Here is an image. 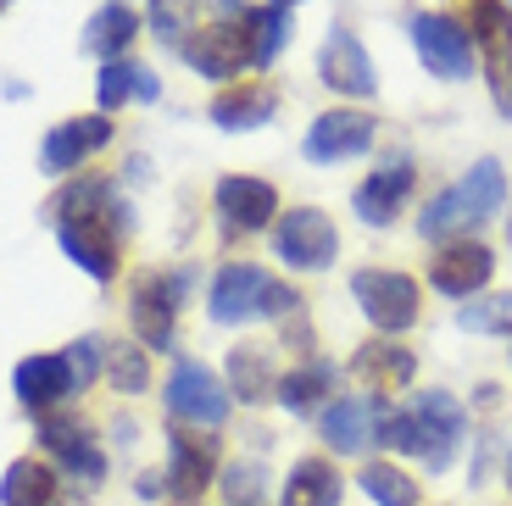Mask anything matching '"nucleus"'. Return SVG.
<instances>
[{
	"label": "nucleus",
	"instance_id": "c9c22d12",
	"mask_svg": "<svg viewBox=\"0 0 512 506\" xmlns=\"http://www.w3.org/2000/svg\"><path fill=\"white\" fill-rule=\"evenodd\" d=\"M62 356H67V367H73L78 390H84V384H95V379L106 373V340H95V334H84V340H73Z\"/></svg>",
	"mask_w": 512,
	"mask_h": 506
},
{
	"label": "nucleus",
	"instance_id": "20e7f679",
	"mask_svg": "<svg viewBox=\"0 0 512 506\" xmlns=\"http://www.w3.org/2000/svg\"><path fill=\"white\" fill-rule=\"evenodd\" d=\"M195 273L179 267V273H140L134 290H128V323L140 334L145 351H173V334H179V306L190 301Z\"/></svg>",
	"mask_w": 512,
	"mask_h": 506
},
{
	"label": "nucleus",
	"instance_id": "7c9ffc66",
	"mask_svg": "<svg viewBox=\"0 0 512 506\" xmlns=\"http://www.w3.org/2000/svg\"><path fill=\"white\" fill-rule=\"evenodd\" d=\"M357 490L368 495L373 506H418L423 501L418 479H412L407 468H396V462H368V468L357 473Z\"/></svg>",
	"mask_w": 512,
	"mask_h": 506
},
{
	"label": "nucleus",
	"instance_id": "412c9836",
	"mask_svg": "<svg viewBox=\"0 0 512 506\" xmlns=\"http://www.w3.org/2000/svg\"><path fill=\"white\" fill-rule=\"evenodd\" d=\"M279 112V89L273 84H223L206 106V117L229 134H251V128H268Z\"/></svg>",
	"mask_w": 512,
	"mask_h": 506
},
{
	"label": "nucleus",
	"instance_id": "9d476101",
	"mask_svg": "<svg viewBox=\"0 0 512 506\" xmlns=\"http://www.w3.org/2000/svg\"><path fill=\"white\" fill-rule=\"evenodd\" d=\"M490 279H496V251H490L485 240H451L435 251V262H429V284H435L446 301H479V295L490 290Z\"/></svg>",
	"mask_w": 512,
	"mask_h": 506
},
{
	"label": "nucleus",
	"instance_id": "6e6552de",
	"mask_svg": "<svg viewBox=\"0 0 512 506\" xmlns=\"http://www.w3.org/2000/svg\"><path fill=\"white\" fill-rule=\"evenodd\" d=\"M412 34V51H418V62L429 67L435 78H446V84H457V78H468L479 67V51L474 39H468V28L457 23V17L446 12H418L407 23Z\"/></svg>",
	"mask_w": 512,
	"mask_h": 506
},
{
	"label": "nucleus",
	"instance_id": "4c0bfd02",
	"mask_svg": "<svg viewBox=\"0 0 512 506\" xmlns=\"http://www.w3.org/2000/svg\"><path fill=\"white\" fill-rule=\"evenodd\" d=\"M212 6H218V23H245V17H251L245 0H212Z\"/></svg>",
	"mask_w": 512,
	"mask_h": 506
},
{
	"label": "nucleus",
	"instance_id": "2eb2a0df",
	"mask_svg": "<svg viewBox=\"0 0 512 506\" xmlns=\"http://www.w3.org/2000/svg\"><path fill=\"white\" fill-rule=\"evenodd\" d=\"M218 217L229 234H262V228L279 223V190H273L268 178H251V173H229L218 178Z\"/></svg>",
	"mask_w": 512,
	"mask_h": 506
},
{
	"label": "nucleus",
	"instance_id": "4468645a",
	"mask_svg": "<svg viewBox=\"0 0 512 506\" xmlns=\"http://www.w3.org/2000/svg\"><path fill=\"white\" fill-rule=\"evenodd\" d=\"M218 440H206L195 429H167V495H179L184 506L201 501L206 484H218Z\"/></svg>",
	"mask_w": 512,
	"mask_h": 506
},
{
	"label": "nucleus",
	"instance_id": "bb28decb",
	"mask_svg": "<svg viewBox=\"0 0 512 506\" xmlns=\"http://www.w3.org/2000/svg\"><path fill=\"white\" fill-rule=\"evenodd\" d=\"M134 39H140V12H134V6H123V0H106L101 12L84 23V51L101 56V67L106 62H123Z\"/></svg>",
	"mask_w": 512,
	"mask_h": 506
},
{
	"label": "nucleus",
	"instance_id": "aec40b11",
	"mask_svg": "<svg viewBox=\"0 0 512 506\" xmlns=\"http://www.w3.org/2000/svg\"><path fill=\"white\" fill-rule=\"evenodd\" d=\"M379 406L384 395H340V401L323 406V445L334 456H362L373 445V429H379Z\"/></svg>",
	"mask_w": 512,
	"mask_h": 506
},
{
	"label": "nucleus",
	"instance_id": "79ce46f5",
	"mask_svg": "<svg viewBox=\"0 0 512 506\" xmlns=\"http://www.w3.org/2000/svg\"><path fill=\"white\" fill-rule=\"evenodd\" d=\"M507 245H512V212H507Z\"/></svg>",
	"mask_w": 512,
	"mask_h": 506
},
{
	"label": "nucleus",
	"instance_id": "e433bc0d",
	"mask_svg": "<svg viewBox=\"0 0 512 506\" xmlns=\"http://www.w3.org/2000/svg\"><path fill=\"white\" fill-rule=\"evenodd\" d=\"M490 67V95H496V112L512 117V62H485Z\"/></svg>",
	"mask_w": 512,
	"mask_h": 506
},
{
	"label": "nucleus",
	"instance_id": "423d86ee",
	"mask_svg": "<svg viewBox=\"0 0 512 506\" xmlns=\"http://www.w3.org/2000/svg\"><path fill=\"white\" fill-rule=\"evenodd\" d=\"M273 256H279L290 273H323V267H334V256H340V228H334V217L318 212V206H290V212H279V223H273Z\"/></svg>",
	"mask_w": 512,
	"mask_h": 506
},
{
	"label": "nucleus",
	"instance_id": "f3484780",
	"mask_svg": "<svg viewBox=\"0 0 512 506\" xmlns=\"http://www.w3.org/2000/svg\"><path fill=\"white\" fill-rule=\"evenodd\" d=\"M39 440H45V451L67 468V479H78V484L106 479V456H101L95 429L84 418H56V412H45V418H39Z\"/></svg>",
	"mask_w": 512,
	"mask_h": 506
},
{
	"label": "nucleus",
	"instance_id": "f8f14e48",
	"mask_svg": "<svg viewBox=\"0 0 512 506\" xmlns=\"http://www.w3.org/2000/svg\"><path fill=\"white\" fill-rule=\"evenodd\" d=\"M412 184H418V162H412V151H396V156H384V162L357 184L351 206H357V217L368 228H390V223H396V212L407 206Z\"/></svg>",
	"mask_w": 512,
	"mask_h": 506
},
{
	"label": "nucleus",
	"instance_id": "c756f323",
	"mask_svg": "<svg viewBox=\"0 0 512 506\" xmlns=\"http://www.w3.org/2000/svg\"><path fill=\"white\" fill-rule=\"evenodd\" d=\"M468 39L485 51V62H512V0H474Z\"/></svg>",
	"mask_w": 512,
	"mask_h": 506
},
{
	"label": "nucleus",
	"instance_id": "72a5a7b5",
	"mask_svg": "<svg viewBox=\"0 0 512 506\" xmlns=\"http://www.w3.org/2000/svg\"><path fill=\"white\" fill-rule=\"evenodd\" d=\"M218 490L229 506H262L268 501V468L262 462H229L218 473Z\"/></svg>",
	"mask_w": 512,
	"mask_h": 506
},
{
	"label": "nucleus",
	"instance_id": "4be33fe9",
	"mask_svg": "<svg viewBox=\"0 0 512 506\" xmlns=\"http://www.w3.org/2000/svg\"><path fill=\"white\" fill-rule=\"evenodd\" d=\"M223 373H229V395L245 406H262L273 401V390H279V367H273V345H256V340H240L229 351V362H223Z\"/></svg>",
	"mask_w": 512,
	"mask_h": 506
},
{
	"label": "nucleus",
	"instance_id": "ddd939ff",
	"mask_svg": "<svg viewBox=\"0 0 512 506\" xmlns=\"http://www.w3.org/2000/svg\"><path fill=\"white\" fill-rule=\"evenodd\" d=\"M318 78L323 89L346 95V101H373L379 95V73H373L368 51L351 28H329V39L318 45Z\"/></svg>",
	"mask_w": 512,
	"mask_h": 506
},
{
	"label": "nucleus",
	"instance_id": "a19ab883",
	"mask_svg": "<svg viewBox=\"0 0 512 506\" xmlns=\"http://www.w3.org/2000/svg\"><path fill=\"white\" fill-rule=\"evenodd\" d=\"M273 6H284V12H290V6H301V0H273Z\"/></svg>",
	"mask_w": 512,
	"mask_h": 506
},
{
	"label": "nucleus",
	"instance_id": "dca6fc26",
	"mask_svg": "<svg viewBox=\"0 0 512 506\" xmlns=\"http://www.w3.org/2000/svg\"><path fill=\"white\" fill-rule=\"evenodd\" d=\"M112 117L106 112H95V117H67V123H56L51 134H45V145H39V167L51 178H67V173H78V167L90 162L95 151H106L112 145Z\"/></svg>",
	"mask_w": 512,
	"mask_h": 506
},
{
	"label": "nucleus",
	"instance_id": "473e14b6",
	"mask_svg": "<svg viewBox=\"0 0 512 506\" xmlns=\"http://www.w3.org/2000/svg\"><path fill=\"white\" fill-rule=\"evenodd\" d=\"M457 329L512 340V290H496V295H479V301H468V306L457 312Z\"/></svg>",
	"mask_w": 512,
	"mask_h": 506
},
{
	"label": "nucleus",
	"instance_id": "37998d69",
	"mask_svg": "<svg viewBox=\"0 0 512 506\" xmlns=\"http://www.w3.org/2000/svg\"><path fill=\"white\" fill-rule=\"evenodd\" d=\"M6 6H12V0H0V12H6Z\"/></svg>",
	"mask_w": 512,
	"mask_h": 506
},
{
	"label": "nucleus",
	"instance_id": "7ed1b4c3",
	"mask_svg": "<svg viewBox=\"0 0 512 506\" xmlns=\"http://www.w3.org/2000/svg\"><path fill=\"white\" fill-rule=\"evenodd\" d=\"M206 317L218 329H240V323H256V317H301V295L284 279L262 273L256 262H223L212 290H206Z\"/></svg>",
	"mask_w": 512,
	"mask_h": 506
},
{
	"label": "nucleus",
	"instance_id": "2f4dec72",
	"mask_svg": "<svg viewBox=\"0 0 512 506\" xmlns=\"http://www.w3.org/2000/svg\"><path fill=\"white\" fill-rule=\"evenodd\" d=\"M106 379H112L117 395H140L151 384V356H145V345H134V340L106 345Z\"/></svg>",
	"mask_w": 512,
	"mask_h": 506
},
{
	"label": "nucleus",
	"instance_id": "393cba45",
	"mask_svg": "<svg viewBox=\"0 0 512 506\" xmlns=\"http://www.w3.org/2000/svg\"><path fill=\"white\" fill-rule=\"evenodd\" d=\"M340 501H346V479L329 456H301L279 490V506H340Z\"/></svg>",
	"mask_w": 512,
	"mask_h": 506
},
{
	"label": "nucleus",
	"instance_id": "a878e982",
	"mask_svg": "<svg viewBox=\"0 0 512 506\" xmlns=\"http://www.w3.org/2000/svg\"><path fill=\"white\" fill-rule=\"evenodd\" d=\"M273 401H279L290 418H307V412H318L323 401H334V362L307 356L301 367L279 373V390H273Z\"/></svg>",
	"mask_w": 512,
	"mask_h": 506
},
{
	"label": "nucleus",
	"instance_id": "39448f33",
	"mask_svg": "<svg viewBox=\"0 0 512 506\" xmlns=\"http://www.w3.org/2000/svg\"><path fill=\"white\" fill-rule=\"evenodd\" d=\"M162 406H167V418L179 423V429L212 434V429L229 423L234 395L206 362H173V373H167V384H162Z\"/></svg>",
	"mask_w": 512,
	"mask_h": 506
},
{
	"label": "nucleus",
	"instance_id": "58836bf2",
	"mask_svg": "<svg viewBox=\"0 0 512 506\" xmlns=\"http://www.w3.org/2000/svg\"><path fill=\"white\" fill-rule=\"evenodd\" d=\"M134 490H140V501H156V495H167V479H162V473H140Z\"/></svg>",
	"mask_w": 512,
	"mask_h": 506
},
{
	"label": "nucleus",
	"instance_id": "ea45409f",
	"mask_svg": "<svg viewBox=\"0 0 512 506\" xmlns=\"http://www.w3.org/2000/svg\"><path fill=\"white\" fill-rule=\"evenodd\" d=\"M501 473H507V490H512V451H507V468H501Z\"/></svg>",
	"mask_w": 512,
	"mask_h": 506
},
{
	"label": "nucleus",
	"instance_id": "f257e3e1",
	"mask_svg": "<svg viewBox=\"0 0 512 506\" xmlns=\"http://www.w3.org/2000/svg\"><path fill=\"white\" fill-rule=\"evenodd\" d=\"M379 451L412 456L423 473H446L457 462L462 440H468V406L446 390L412 395V406H379V429H373Z\"/></svg>",
	"mask_w": 512,
	"mask_h": 506
},
{
	"label": "nucleus",
	"instance_id": "0eeeda50",
	"mask_svg": "<svg viewBox=\"0 0 512 506\" xmlns=\"http://www.w3.org/2000/svg\"><path fill=\"white\" fill-rule=\"evenodd\" d=\"M351 295H357L362 317H368L379 334H407L423 312L418 279H407L396 267H362V273H351Z\"/></svg>",
	"mask_w": 512,
	"mask_h": 506
},
{
	"label": "nucleus",
	"instance_id": "c85d7f7f",
	"mask_svg": "<svg viewBox=\"0 0 512 506\" xmlns=\"http://www.w3.org/2000/svg\"><path fill=\"white\" fill-rule=\"evenodd\" d=\"M240 28H245V62L251 67H273L290 45V12L284 6H251V17Z\"/></svg>",
	"mask_w": 512,
	"mask_h": 506
},
{
	"label": "nucleus",
	"instance_id": "cd10ccee",
	"mask_svg": "<svg viewBox=\"0 0 512 506\" xmlns=\"http://www.w3.org/2000/svg\"><path fill=\"white\" fill-rule=\"evenodd\" d=\"M56 468L39 456H17L12 468L0 473V506H51L56 501Z\"/></svg>",
	"mask_w": 512,
	"mask_h": 506
},
{
	"label": "nucleus",
	"instance_id": "5701e85b",
	"mask_svg": "<svg viewBox=\"0 0 512 506\" xmlns=\"http://www.w3.org/2000/svg\"><path fill=\"white\" fill-rule=\"evenodd\" d=\"M351 373H357L368 390L396 395V390H407V384L418 379V356H412L407 345H396V340H368L357 356H351Z\"/></svg>",
	"mask_w": 512,
	"mask_h": 506
},
{
	"label": "nucleus",
	"instance_id": "6ab92c4d",
	"mask_svg": "<svg viewBox=\"0 0 512 506\" xmlns=\"http://www.w3.org/2000/svg\"><path fill=\"white\" fill-rule=\"evenodd\" d=\"M184 62L195 67L201 78H212V84H229V78H240L245 67V28L240 23H206L195 28L190 39H184Z\"/></svg>",
	"mask_w": 512,
	"mask_h": 506
},
{
	"label": "nucleus",
	"instance_id": "1a4fd4ad",
	"mask_svg": "<svg viewBox=\"0 0 512 506\" xmlns=\"http://www.w3.org/2000/svg\"><path fill=\"white\" fill-rule=\"evenodd\" d=\"M373 140H379V117L362 112V106H334V112L312 117L301 151H307V162L334 167V162H357V156H368Z\"/></svg>",
	"mask_w": 512,
	"mask_h": 506
},
{
	"label": "nucleus",
	"instance_id": "f03ea898",
	"mask_svg": "<svg viewBox=\"0 0 512 506\" xmlns=\"http://www.w3.org/2000/svg\"><path fill=\"white\" fill-rule=\"evenodd\" d=\"M501 212H507V173H501L496 156H479L457 184H446L435 201H423L418 234L423 240H440V245L474 240V228H485Z\"/></svg>",
	"mask_w": 512,
	"mask_h": 506
},
{
	"label": "nucleus",
	"instance_id": "b1692460",
	"mask_svg": "<svg viewBox=\"0 0 512 506\" xmlns=\"http://www.w3.org/2000/svg\"><path fill=\"white\" fill-rule=\"evenodd\" d=\"M128 101H140V106L162 101V78H156L145 62H128V56H123V62H106L101 67V78H95V106L112 117L117 106H128Z\"/></svg>",
	"mask_w": 512,
	"mask_h": 506
},
{
	"label": "nucleus",
	"instance_id": "9b49d317",
	"mask_svg": "<svg viewBox=\"0 0 512 506\" xmlns=\"http://www.w3.org/2000/svg\"><path fill=\"white\" fill-rule=\"evenodd\" d=\"M56 245L67 251V262H78L95 284H112L123 251H117V234L106 223V212H84V217H56Z\"/></svg>",
	"mask_w": 512,
	"mask_h": 506
},
{
	"label": "nucleus",
	"instance_id": "a211bd4d",
	"mask_svg": "<svg viewBox=\"0 0 512 506\" xmlns=\"http://www.w3.org/2000/svg\"><path fill=\"white\" fill-rule=\"evenodd\" d=\"M12 390L17 401L28 406V412H51V406H67L78 395V379H73V367H67L62 351H45V356H23L12 373Z\"/></svg>",
	"mask_w": 512,
	"mask_h": 506
},
{
	"label": "nucleus",
	"instance_id": "f704fd0d",
	"mask_svg": "<svg viewBox=\"0 0 512 506\" xmlns=\"http://www.w3.org/2000/svg\"><path fill=\"white\" fill-rule=\"evenodd\" d=\"M195 12H201V0H151V28L162 45H179L195 34Z\"/></svg>",
	"mask_w": 512,
	"mask_h": 506
}]
</instances>
